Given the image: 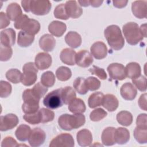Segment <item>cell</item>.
I'll use <instances>...</instances> for the list:
<instances>
[{
    "mask_svg": "<svg viewBox=\"0 0 147 147\" xmlns=\"http://www.w3.org/2000/svg\"><path fill=\"white\" fill-rule=\"evenodd\" d=\"M56 75L58 80L60 81H67L70 79L72 75L71 69L64 66L59 67L56 71Z\"/></svg>",
    "mask_w": 147,
    "mask_h": 147,
    "instance_id": "36",
    "label": "cell"
},
{
    "mask_svg": "<svg viewBox=\"0 0 147 147\" xmlns=\"http://www.w3.org/2000/svg\"><path fill=\"white\" fill-rule=\"evenodd\" d=\"M115 128L107 127L105 128L102 133V142L104 145L111 146L115 144L114 140V133Z\"/></svg>",
    "mask_w": 147,
    "mask_h": 147,
    "instance_id": "25",
    "label": "cell"
},
{
    "mask_svg": "<svg viewBox=\"0 0 147 147\" xmlns=\"http://www.w3.org/2000/svg\"><path fill=\"white\" fill-rule=\"evenodd\" d=\"M30 0H25L21 1L22 6L25 12H29L30 11Z\"/></svg>",
    "mask_w": 147,
    "mask_h": 147,
    "instance_id": "56",
    "label": "cell"
},
{
    "mask_svg": "<svg viewBox=\"0 0 147 147\" xmlns=\"http://www.w3.org/2000/svg\"><path fill=\"white\" fill-rule=\"evenodd\" d=\"M76 52L70 48H65L60 53V57L61 61L69 65H74L75 64Z\"/></svg>",
    "mask_w": 147,
    "mask_h": 147,
    "instance_id": "26",
    "label": "cell"
},
{
    "mask_svg": "<svg viewBox=\"0 0 147 147\" xmlns=\"http://www.w3.org/2000/svg\"><path fill=\"white\" fill-rule=\"evenodd\" d=\"M52 57L49 54L46 52L38 53L35 57V65L40 70L48 68L52 64Z\"/></svg>",
    "mask_w": 147,
    "mask_h": 147,
    "instance_id": "14",
    "label": "cell"
},
{
    "mask_svg": "<svg viewBox=\"0 0 147 147\" xmlns=\"http://www.w3.org/2000/svg\"><path fill=\"white\" fill-rule=\"evenodd\" d=\"M54 16L57 19L61 20H68L69 17L67 14L65 4L61 3L58 5L54 10Z\"/></svg>",
    "mask_w": 147,
    "mask_h": 147,
    "instance_id": "42",
    "label": "cell"
},
{
    "mask_svg": "<svg viewBox=\"0 0 147 147\" xmlns=\"http://www.w3.org/2000/svg\"><path fill=\"white\" fill-rule=\"evenodd\" d=\"M86 121L85 117L82 113L70 115L64 114L60 115L58 119L59 126L63 129L69 131L83 126Z\"/></svg>",
    "mask_w": 147,
    "mask_h": 147,
    "instance_id": "2",
    "label": "cell"
},
{
    "mask_svg": "<svg viewBox=\"0 0 147 147\" xmlns=\"http://www.w3.org/2000/svg\"><path fill=\"white\" fill-rule=\"evenodd\" d=\"M86 84L88 90L95 91L99 88L100 82L95 77L90 76L86 79Z\"/></svg>",
    "mask_w": 147,
    "mask_h": 147,
    "instance_id": "49",
    "label": "cell"
},
{
    "mask_svg": "<svg viewBox=\"0 0 147 147\" xmlns=\"http://www.w3.org/2000/svg\"><path fill=\"white\" fill-rule=\"evenodd\" d=\"M52 5L49 1L30 0V11L37 16L47 14L51 10Z\"/></svg>",
    "mask_w": 147,
    "mask_h": 147,
    "instance_id": "8",
    "label": "cell"
},
{
    "mask_svg": "<svg viewBox=\"0 0 147 147\" xmlns=\"http://www.w3.org/2000/svg\"><path fill=\"white\" fill-rule=\"evenodd\" d=\"M141 33L144 37H146V24L141 25V27L140 28Z\"/></svg>",
    "mask_w": 147,
    "mask_h": 147,
    "instance_id": "58",
    "label": "cell"
},
{
    "mask_svg": "<svg viewBox=\"0 0 147 147\" xmlns=\"http://www.w3.org/2000/svg\"><path fill=\"white\" fill-rule=\"evenodd\" d=\"M38 68L33 62L26 63L22 67L23 74L21 76V83L26 86H30L33 84L37 79Z\"/></svg>",
    "mask_w": 147,
    "mask_h": 147,
    "instance_id": "6",
    "label": "cell"
},
{
    "mask_svg": "<svg viewBox=\"0 0 147 147\" xmlns=\"http://www.w3.org/2000/svg\"><path fill=\"white\" fill-rule=\"evenodd\" d=\"M16 32L11 28L5 29L1 32V45L11 47L15 44Z\"/></svg>",
    "mask_w": 147,
    "mask_h": 147,
    "instance_id": "18",
    "label": "cell"
},
{
    "mask_svg": "<svg viewBox=\"0 0 147 147\" xmlns=\"http://www.w3.org/2000/svg\"><path fill=\"white\" fill-rule=\"evenodd\" d=\"M123 33L126 41L130 45H134L143 40L140 28L137 24L133 22L126 23L122 28Z\"/></svg>",
    "mask_w": 147,
    "mask_h": 147,
    "instance_id": "4",
    "label": "cell"
},
{
    "mask_svg": "<svg viewBox=\"0 0 147 147\" xmlns=\"http://www.w3.org/2000/svg\"><path fill=\"white\" fill-rule=\"evenodd\" d=\"M78 3L82 6H88L90 5V1L88 0H83V1H78Z\"/></svg>",
    "mask_w": 147,
    "mask_h": 147,
    "instance_id": "59",
    "label": "cell"
},
{
    "mask_svg": "<svg viewBox=\"0 0 147 147\" xmlns=\"http://www.w3.org/2000/svg\"><path fill=\"white\" fill-rule=\"evenodd\" d=\"M66 12L69 17L77 18L79 17L82 13L83 10L76 1H68L65 4Z\"/></svg>",
    "mask_w": 147,
    "mask_h": 147,
    "instance_id": "17",
    "label": "cell"
},
{
    "mask_svg": "<svg viewBox=\"0 0 147 147\" xmlns=\"http://www.w3.org/2000/svg\"><path fill=\"white\" fill-rule=\"evenodd\" d=\"M147 115L146 114H140L136 120L137 127L140 128L147 129Z\"/></svg>",
    "mask_w": 147,
    "mask_h": 147,
    "instance_id": "51",
    "label": "cell"
},
{
    "mask_svg": "<svg viewBox=\"0 0 147 147\" xmlns=\"http://www.w3.org/2000/svg\"><path fill=\"white\" fill-rule=\"evenodd\" d=\"M39 111L41 115V123H46L53 120L55 117L53 111L45 108L41 109Z\"/></svg>",
    "mask_w": 147,
    "mask_h": 147,
    "instance_id": "43",
    "label": "cell"
},
{
    "mask_svg": "<svg viewBox=\"0 0 147 147\" xmlns=\"http://www.w3.org/2000/svg\"><path fill=\"white\" fill-rule=\"evenodd\" d=\"M138 105L140 107L145 110H147V105H146V94L145 93L144 94H142L139 99H138Z\"/></svg>",
    "mask_w": 147,
    "mask_h": 147,
    "instance_id": "54",
    "label": "cell"
},
{
    "mask_svg": "<svg viewBox=\"0 0 147 147\" xmlns=\"http://www.w3.org/2000/svg\"><path fill=\"white\" fill-rule=\"evenodd\" d=\"M90 5H91L92 7H97L100 6L102 3H103V1L100 0H90Z\"/></svg>",
    "mask_w": 147,
    "mask_h": 147,
    "instance_id": "57",
    "label": "cell"
},
{
    "mask_svg": "<svg viewBox=\"0 0 147 147\" xmlns=\"http://www.w3.org/2000/svg\"><path fill=\"white\" fill-rule=\"evenodd\" d=\"M34 40V36L30 35L24 31L21 30L18 34L17 44L21 47H28L33 43Z\"/></svg>",
    "mask_w": 147,
    "mask_h": 147,
    "instance_id": "31",
    "label": "cell"
},
{
    "mask_svg": "<svg viewBox=\"0 0 147 147\" xmlns=\"http://www.w3.org/2000/svg\"><path fill=\"white\" fill-rule=\"evenodd\" d=\"M22 74L17 69H10L6 73V79L13 83H18L21 80Z\"/></svg>",
    "mask_w": 147,
    "mask_h": 147,
    "instance_id": "38",
    "label": "cell"
},
{
    "mask_svg": "<svg viewBox=\"0 0 147 147\" xmlns=\"http://www.w3.org/2000/svg\"><path fill=\"white\" fill-rule=\"evenodd\" d=\"M32 90L36 96L40 99L42 96L45 95V94L47 92L48 87L44 86L42 83L38 82L34 86Z\"/></svg>",
    "mask_w": 147,
    "mask_h": 147,
    "instance_id": "47",
    "label": "cell"
},
{
    "mask_svg": "<svg viewBox=\"0 0 147 147\" xmlns=\"http://www.w3.org/2000/svg\"><path fill=\"white\" fill-rule=\"evenodd\" d=\"M61 95L63 103L65 105H68L71 101L76 98V93L74 90L69 86L62 88Z\"/></svg>",
    "mask_w": 147,
    "mask_h": 147,
    "instance_id": "35",
    "label": "cell"
},
{
    "mask_svg": "<svg viewBox=\"0 0 147 147\" xmlns=\"http://www.w3.org/2000/svg\"><path fill=\"white\" fill-rule=\"evenodd\" d=\"M132 82L136 87L141 91H146V79L142 75L137 78L132 79Z\"/></svg>",
    "mask_w": 147,
    "mask_h": 147,
    "instance_id": "44",
    "label": "cell"
},
{
    "mask_svg": "<svg viewBox=\"0 0 147 147\" xmlns=\"http://www.w3.org/2000/svg\"><path fill=\"white\" fill-rule=\"evenodd\" d=\"M40 47L45 52L52 51L56 46L55 38L49 34H44L39 40Z\"/></svg>",
    "mask_w": 147,
    "mask_h": 147,
    "instance_id": "20",
    "label": "cell"
},
{
    "mask_svg": "<svg viewBox=\"0 0 147 147\" xmlns=\"http://www.w3.org/2000/svg\"><path fill=\"white\" fill-rule=\"evenodd\" d=\"M88 71L91 72V74L96 75L100 79L105 80L107 78V74L103 68H99L95 65H93L92 67L89 69Z\"/></svg>",
    "mask_w": 147,
    "mask_h": 147,
    "instance_id": "50",
    "label": "cell"
},
{
    "mask_svg": "<svg viewBox=\"0 0 147 147\" xmlns=\"http://www.w3.org/2000/svg\"><path fill=\"white\" fill-rule=\"evenodd\" d=\"M126 76L130 79H134L141 75V69L140 64L136 62L127 64L125 67Z\"/></svg>",
    "mask_w": 147,
    "mask_h": 147,
    "instance_id": "30",
    "label": "cell"
},
{
    "mask_svg": "<svg viewBox=\"0 0 147 147\" xmlns=\"http://www.w3.org/2000/svg\"><path fill=\"white\" fill-rule=\"evenodd\" d=\"M13 54V51L11 47L1 45L0 48V60L2 61L9 60Z\"/></svg>",
    "mask_w": 147,
    "mask_h": 147,
    "instance_id": "48",
    "label": "cell"
},
{
    "mask_svg": "<svg viewBox=\"0 0 147 147\" xmlns=\"http://www.w3.org/2000/svg\"><path fill=\"white\" fill-rule=\"evenodd\" d=\"M10 19L3 12L1 11L0 13V20H1V26L0 29H3L7 27L10 24Z\"/></svg>",
    "mask_w": 147,
    "mask_h": 147,
    "instance_id": "53",
    "label": "cell"
},
{
    "mask_svg": "<svg viewBox=\"0 0 147 147\" xmlns=\"http://www.w3.org/2000/svg\"><path fill=\"white\" fill-rule=\"evenodd\" d=\"M0 121V130L4 131L16 127L19 122V119L15 114H7L4 116H1Z\"/></svg>",
    "mask_w": 147,
    "mask_h": 147,
    "instance_id": "12",
    "label": "cell"
},
{
    "mask_svg": "<svg viewBox=\"0 0 147 147\" xmlns=\"http://www.w3.org/2000/svg\"><path fill=\"white\" fill-rule=\"evenodd\" d=\"M68 110L72 113H83L86 111V107L84 102L80 98H75L68 104Z\"/></svg>",
    "mask_w": 147,
    "mask_h": 147,
    "instance_id": "29",
    "label": "cell"
},
{
    "mask_svg": "<svg viewBox=\"0 0 147 147\" xmlns=\"http://www.w3.org/2000/svg\"><path fill=\"white\" fill-rule=\"evenodd\" d=\"M67 29L66 25L63 22L53 21L48 26L49 32L56 37H61L63 35Z\"/></svg>",
    "mask_w": 147,
    "mask_h": 147,
    "instance_id": "22",
    "label": "cell"
},
{
    "mask_svg": "<svg viewBox=\"0 0 147 147\" xmlns=\"http://www.w3.org/2000/svg\"><path fill=\"white\" fill-rule=\"evenodd\" d=\"M22 99V109L24 113L32 114L38 110L40 99L36 96L32 89H26L23 92Z\"/></svg>",
    "mask_w": 147,
    "mask_h": 147,
    "instance_id": "5",
    "label": "cell"
},
{
    "mask_svg": "<svg viewBox=\"0 0 147 147\" xmlns=\"http://www.w3.org/2000/svg\"><path fill=\"white\" fill-rule=\"evenodd\" d=\"M46 138L45 133L38 127L34 128L28 138L29 145L32 147H38L44 144Z\"/></svg>",
    "mask_w": 147,
    "mask_h": 147,
    "instance_id": "11",
    "label": "cell"
},
{
    "mask_svg": "<svg viewBox=\"0 0 147 147\" xmlns=\"http://www.w3.org/2000/svg\"><path fill=\"white\" fill-rule=\"evenodd\" d=\"M107 71L111 79L122 80L126 77L125 67L119 63H111L107 67Z\"/></svg>",
    "mask_w": 147,
    "mask_h": 147,
    "instance_id": "10",
    "label": "cell"
},
{
    "mask_svg": "<svg viewBox=\"0 0 147 147\" xmlns=\"http://www.w3.org/2000/svg\"><path fill=\"white\" fill-rule=\"evenodd\" d=\"M146 1H136L132 3L131 10L135 17L139 19L146 18Z\"/></svg>",
    "mask_w": 147,
    "mask_h": 147,
    "instance_id": "15",
    "label": "cell"
},
{
    "mask_svg": "<svg viewBox=\"0 0 147 147\" xmlns=\"http://www.w3.org/2000/svg\"><path fill=\"white\" fill-rule=\"evenodd\" d=\"M1 146L2 147L5 146H17L19 145L17 144V141L11 137H5L2 142Z\"/></svg>",
    "mask_w": 147,
    "mask_h": 147,
    "instance_id": "52",
    "label": "cell"
},
{
    "mask_svg": "<svg viewBox=\"0 0 147 147\" xmlns=\"http://www.w3.org/2000/svg\"><path fill=\"white\" fill-rule=\"evenodd\" d=\"M6 14L10 20L16 21L22 15L21 7L15 2L9 4L6 9Z\"/></svg>",
    "mask_w": 147,
    "mask_h": 147,
    "instance_id": "28",
    "label": "cell"
},
{
    "mask_svg": "<svg viewBox=\"0 0 147 147\" xmlns=\"http://www.w3.org/2000/svg\"><path fill=\"white\" fill-rule=\"evenodd\" d=\"M107 113L102 108H98L94 110L90 115V119L92 121H99L103 119L107 115Z\"/></svg>",
    "mask_w": 147,
    "mask_h": 147,
    "instance_id": "45",
    "label": "cell"
},
{
    "mask_svg": "<svg viewBox=\"0 0 147 147\" xmlns=\"http://www.w3.org/2000/svg\"><path fill=\"white\" fill-rule=\"evenodd\" d=\"M130 139L129 130L124 127H119L115 129L114 133V140L115 143L120 145L126 144Z\"/></svg>",
    "mask_w": 147,
    "mask_h": 147,
    "instance_id": "24",
    "label": "cell"
},
{
    "mask_svg": "<svg viewBox=\"0 0 147 147\" xmlns=\"http://www.w3.org/2000/svg\"><path fill=\"white\" fill-rule=\"evenodd\" d=\"M24 120L32 125H36L41 123V115L39 110L32 114H26L23 117Z\"/></svg>",
    "mask_w": 147,
    "mask_h": 147,
    "instance_id": "41",
    "label": "cell"
},
{
    "mask_svg": "<svg viewBox=\"0 0 147 147\" xmlns=\"http://www.w3.org/2000/svg\"><path fill=\"white\" fill-rule=\"evenodd\" d=\"M134 137L140 144L147 142V129L136 127L134 130Z\"/></svg>",
    "mask_w": 147,
    "mask_h": 147,
    "instance_id": "40",
    "label": "cell"
},
{
    "mask_svg": "<svg viewBox=\"0 0 147 147\" xmlns=\"http://www.w3.org/2000/svg\"><path fill=\"white\" fill-rule=\"evenodd\" d=\"M127 2V1L123 0H115L113 1V3L114 7L117 8H122L126 6Z\"/></svg>",
    "mask_w": 147,
    "mask_h": 147,
    "instance_id": "55",
    "label": "cell"
},
{
    "mask_svg": "<svg viewBox=\"0 0 147 147\" xmlns=\"http://www.w3.org/2000/svg\"><path fill=\"white\" fill-rule=\"evenodd\" d=\"M14 27L17 29H22L30 35L34 36L40 31V24L38 21L29 18L25 14H22L15 21Z\"/></svg>",
    "mask_w": 147,
    "mask_h": 147,
    "instance_id": "3",
    "label": "cell"
},
{
    "mask_svg": "<svg viewBox=\"0 0 147 147\" xmlns=\"http://www.w3.org/2000/svg\"><path fill=\"white\" fill-rule=\"evenodd\" d=\"M93 61L92 55L86 50H81L76 54L75 63L80 67H88L93 63Z\"/></svg>",
    "mask_w": 147,
    "mask_h": 147,
    "instance_id": "13",
    "label": "cell"
},
{
    "mask_svg": "<svg viewBox=\"0 0 147 147\" xmlns=\"http://www.w3.org/2000/svg\"><path fill=\"white\" fill-rule=\"evenodd\" d=\"M11 86L7 82L1 80L0 83V96L1 98H6L9 96L11 92Z\"/></svg>",
    "mask_w": 147,
    "mask_h": 147,
    "instance_id": "46",
    "label": "cell"
},
{
    "mask_svg": "<svg viewBox=\"0 0 147 147\" xmlns=\"http://www.w3.org/2000/svg\"><path fill=\"white\" fill-rule=\"evenodd\" d=\"M73 86L75 90L80 94H86L88 90L86 84V79L83 78H77L73 83Z\"/></svg>",
    "mask_w": 147,
    "mask_h": 147,
    "instance_id": "37",
    "label": "cell"
},
{
    "mask_svg": "<svg viewBox=\"0 0 147 147\" xmlns=\"http://www.w3.org/2000/svg\"><path fill=\"white\" fill-rule=\"evenodd\" d=\"M137 90L131 83H125L121 87L120 94L122 97L127 100H133L137 95Z\"/></svg>",
    "mask_w": 147,
    "mask_h": 147,
    "instance_id": "19",
    "label": "cell"
},
{
    "mask_svg": "<svg viewBox=\"0 0 147 147\" xmlns=\"http://www.w3.org/2000/svg\"><path fill=\"white\" fill-rule=\"evenodd\" d=\"M66 43L72 48L79 47L82 44V38L79 34L76 32L70 31L65 36Z\"/></svg>",
    "mask_w": 147,
    "mask_h": 147,
    "instance_id": "27",
    "label": "cell"
},
{
    "mask_svg": "<svg viewBox=\"0 0 147 147\" xmlns=\"http://www.w3.org/2000/svg\"><path fill=\"white\" fill-rule=\"evenodd\" d=\"M117 120L119 124L123 126H129L133 122V116L129 111H121L117 114Z\"/></svg>",
    "mask_w": 147,
    "mask_h": 147,
    "instance_id": "34",
    "label": "cell"
},
{
    "mask_svg": "<svg viewBox=\"0 0 147 147\" xmlns=\"http://www.w3.org/2000/svg\"><path fill=\"white\" fill-rule=\"evenodd\" d=\"M31 131L29 126L22 124L17 127L15 131V135L19 141H25L29 138Z\"/></svg>",
    "mask_w": 147,
    "mask_h": 147,
    "instance_id": "32",
    "label": "cell"
},
{
    "mask_svg": "<svg viewBox=\"0 0 147 147\" xmlns=\"http://www.w3.org/2000/svg\"><path fill=\"white\" fill-rule=\"evenodd\" d=\"M104 34L109 45L113 49L118 51L124 46V38L117 25H111L107 26L105 30Z\"/></svg>",
    "mask_w": 147,
    "mask_h": 147,
    "instance_id": "1",
    "label": "cell"
},
{
    "mask_svg": "<svg viewBox=\"0 0 147 147\" xmlns=\"http://www.w3.org/2000/svg\"><path fill=\"white\" fill-rule=\"evenodd\" d=\"M91 55L96 59H102L107 55V48L105 44L102 41L94 42L90 48Z\"/></svg>",
    "mask_w": 147,
    "mask_h": 147,
    "instance_id": "16",
    "label": "cell"
},
{
    "mask_svg": "<svg viewBox=\"0 0 147 147\" xmlns=\"http://www.w3.org/2000/svg\"><path fill=\"white\" fill-rule=\"evenodd\" d=\"M41 83L47 87H52L55 83V76L51 71H47L41 77Z\"/></svg>",
    "mask_w": 147,
    "mask_h": 147,
    "instance_id": "39",
    "label": "cell"
},
{
    "mask_svg": "<svg viewBox=\"0 0 147 147\" xmlns=\"http://www.w3.org/2000/svg\"><path fill=\"white\" fill-rule=\"evenodd\" d=\"M118 100L113 94H106L104 95L102 102V106L109 111H115L118 107Z\"/></svg>",
    "mask_w": 147,
    "mask_h": 147,
    "instance_id": "23",
    "label": "cell"
},
{
    "mask_svg": "<svg viewBox=\"0 0 147 147\" xmlns=\"http://www.w3.org/2000/svg\"><path fill=\"white\" fill-rule=\"evenodd\" d=\"M104 95L101 92L92 93L88 98V104L90 108L94 109L102 105Z\"/></svg>",
    "mask_w": 147,
    "mask_h": 147,
    "instance_id": "33",
    "label": "cell"
},
{
    "mask_svg": "<svg viewBox=\"0 0 147 147\" xmlns=\"http://www.w3.org/2000/svg\"><path fill=\"white\" fill-rule=\"evenodd\" d=\"M75 145L72 136L69 133H62L55 137L50 142V147H73Z\"/></svg>",
    "mask_w": 147,
    "mask_h": 147,
    "instance_id": "9",
    "label": "cell"
},
{
    "mask_svg": "<svg viewBox=\"0 0 147 147\" xmlns=\"http://www.w3.org/2000/svg\"><path fill=\"white\" fill-rule=\"evenodd\" d=\"M76 139L78 144L81 146H90L92 141V136L88 129H82L77 133Z\"/></svg>",
    "mask_w": 147,
    "mask_h": 147,
    "instance_id": "21",
    "label": "cell"
},
{
    "mask_svg": "<svg viewBox=\"0 0 147 147\" xmlns=\"http://www.w3.org/2000/svg\"><path fill=\"white\" fill-rule=\"evenodd\" d=\"M62 88L55 90L48 94L43 100L44 105L51 109L61 107L64 104L61 95Z\"/></svg>",
    "mask_w": 147,
    "mask_h": 147,
    "instance_id": "7",
    "label": "cell"
}]
</instances>
